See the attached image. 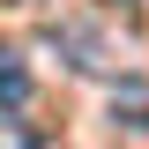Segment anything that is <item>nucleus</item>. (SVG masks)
<instances>
[{"mask_svg":"<svg viewBox=\"0 0 149 149\" xmlns=\"http://www.w3.org/2000/svg\"><path fill=\"white\" fill-rule=\"evenodd\" d=\"M60 45H67V52H74V67H82V74H112V67H119V60H112V52H104V45H97L90 30H60Z\"/></svg>","mask_w":149,"mask_h":149,"instance_id":"f257e3e1","label":"nucleus"},{"mask_svg":"<svg viewBox=\"0 0 149 149\" xmlns=\"http://www.w3.org/2000/svg\"><path fill=\"white\" fill-rule=\"evenodd\" d=\"M0 149H37V127L15 119V104H0Z\"/></svg>","mask_w":149,"mask_h":149,"instance_id":"f03ea898","label":"nucleus"},{"mask_svg":"<svg viewBox=\"0 0 149 149\" xmlns=\"http://www.w3.org/2000/svg\"><path fill=\"white\" fill-rule=\"evenodd\" d=\"M22 90H30V82H22L15 52H0V104H22Z\"/></svg>","mask_w":149,"mask_h":149,"instance_id":"7ed1b4c3","label":"nucleus"},{"mask_svg":"<svg viewBox=\"0 0 149 149\" xmlns=\"http://www.w3.org/2000/svg\"><path fill=\"white\" fill-rule=\"evenodd\" d=\"M119 112H127V127H149V90H134V82H127V97H119Z\"/></svg>","mask_w":149,"mask_h":149,"instance_id":"20e7f679","label":"nucleus"}]
</instances>
